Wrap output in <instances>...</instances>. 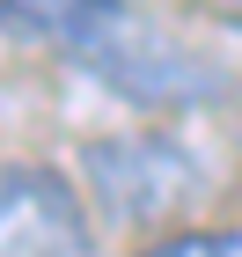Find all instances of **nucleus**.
<instances>
[{
	"label": "nucleus",
	"instance_id": "nucleus-1",
	"mask_svg": "<svg viewBox=\"0 0 242 257\" xmlns=\"http://www.w3.org/2000/svg\"><path fill=\"white\" fill-rule=\"evenodd\" d=\"M0 30L88 66L110 96L147 110H205L227 96L220 66L161 37L132 0H0Z\"/></svg>",
	"mask_w": 242,
	"mask_h": 257
},
{
	"label": "nucleus",
	"instance_id": "nucleus-2",
	"mask_svg": "<svg viewBox=\"0 0 242 257\" xmlns=\"http://www.w3.org/2000/svg\"><path fill=\"white\" fill-rule=\"evenodd\" d=\"M81 177L96 191V206L118 228H154L169 220L176 206L198 198V162L183 155L176 140H154V133H118V140H88L81 147Z\"/></svg>",
	"mask_w": 242,
	"mask_h": 257
},
{
	"label": "nucleus",
	"instance_id": "nucleus-3",
	"mask_svg": "<svg viewBox=\"0 0 242 257\" xmlns=\"http://www.w3.org/2000/svg\"><path fill=\"white\" fill-rule=\"evenodd\" d=\"M0 257H96V228L59 169L0 162Z\"/></svg>",
	"mask_w": 242,
	"mask_h": 257
},
{
	"label": "nucleus",
	"instance_id": "nucleus-4",
	"mask_svg": "<svg viewBox=\"0 0 242 257\" xmlns=\"http://www.w3.org/2000/svg\"><path fill=\"white\" fill-rule=\"evenodd\" d=\"M140 257H242V228H183V235L147 242Z\"/></svg>",
	"mask_w": 242,
	"mask_h": 257
},
{
	"label": "nucleus",
	"instance_id": "nucleus-5",
	"mask_svg": "<svg viewBox=\"0 0 242 257\" xmlns=\"http://www.w3.org/2000/svg\"><path fill=\"white\" fill-rule=\"evenodd\" d=\"M213 8H220V15H235V22H242V0H213Z\"/></svg>",
	"mask_w": 242,
	"mask_h": 257
}]
</instances>
